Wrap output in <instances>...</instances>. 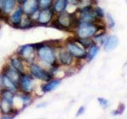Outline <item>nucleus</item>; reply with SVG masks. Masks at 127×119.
Wrapping results in <instances>:
<instances>
[{
	"label": "nucleus",
	"mask_w": 127,
	"mask_h": 119,
	"mask_svg": "<svg viewBox=\"0 0 127 119\" xmlns=\"http://www.w3.org/2000/svg\"><path fill=\"white\" fill-rule=\"evenodd\" d=\"M107 19H108V25H109V27L110 28V29H112V28L114 27L115 23H114V20L112 16H111V14H107Z\"/></svg>",
	"instance_id": "obj_28"
},
{
	"label": "nucleus",
	"mask_w": 127,
	"mask_h": 119,
	"mask_svg": "<svg viewBox=\"0 0 127 119\" xmlns=\"http://www.w3.org/2000/svg\"><path fill=\"white\" fill-rule=\"evenodd\" d=\"M37 61L46 68L61 66L57 60V51L46 41L35 44Z\"/></svg>",
	"instance_id": "obj_1"
},
{
	"label": "nucleus",
	"mask_w": 127,
	"mask_h": 119,
	"mask_svg": "<svg viewBox=\"0 0 127 119\" xmlns=\"http://www.w3.org/2000/svg\"><path fill=\"white\" fill-rule=\"evenodd\" d=\"M57 60L60 65L68 67L74 63L75 57L67 51L64 47L57 50Z\"/></svg>",
	"instance_id": "obj_10"
},
{
	"label": "nucleus",
	"mask_w": 127,
	"mask_h": 119,
	"mask_svg": "<svg viewBox=\"0 0 127 119\" xmlns=\"http://www.w3.org/2000/svg\"><path fill=\"white\" fill-rule=\"evenodd\" d=\"M75 41H77L79 45H80L82 47H83L84 49H89V48L93 45L94 44H95V41H94L93 39H91V37H84V38H82V37H75Z\"/></svg>",
	"instance_id": "obj_20"
},
{
	"label": "nucleus",
	"mask_w": 127,
	"mask_h": 119,
	"mask_svg": "<svg viewBox=\"0 0 127 119\" xmlns=\"http://www.w3.org/2000/svg\"><path fill=\"white\" fill-rule=\"evenodd\" d=\"M36 88L35 79L32 75L25 72L21 75L20 81L18 83V90L20 93L31 94H33Z\"/></svg>",
	"instance_id": "obj_7"
},
{
	"label": "nucleus",
	"mask_w": 127,
	"mask_h": 119,
	"mask_svg": "<svg viewBox=\"0 0 127 119\" xmlns=\"http://www.w3.org/2000/svg\"><path fill=\"white\" fill-rule=\"evenodd\" d=\"M61 79L53 78L49 81L44 82V83L41 86V90L42 93L52 92V91L54 90L55 89H57V87L61 85Z\"/></svg>",
	"instance_id": "obj_14"
},
{
	"label": "nucleus",
	"mask_w": 127,
	"mask_h": 119,
	"mask_svg": "<svg viewBox=\"0 0 127 119\" xmlns=\"http://www.w3.org/2000/svg\"><path fill=\"white\" fill-rule=\"evenodd\" d=\"M126 2H127V0H126Z\"/></svg>",
	"instance_id": "obj_35"
},
{
	"label": "nucleus",
	"mask_w": 127,
	"mask_h": 119,
	"mask_svg": "<svg viewBox=\"0 0 127 119\" xmlns=\"http://www.w3.org/2000/svg\"><path fill=\"white\" fill-rule=\"evenodd\" d=\"M20 97L22 101L23 110L26 109V107L30 106L33 102V98L31 94H25V93H20Z\"/></svg>",
	"instance_id": "obj_22"
},
{
	"label": "nucleus",
	"mask_w": 127,
	"mask_h": 119,
	"mask_svg": "<svg viewBox=\"0 0 127 119\" xmlns=\"http://www.w3.org/2000/svg\"><path fill=\"white\" fill-rule=\"evenodd\" d=\"M2 2H3V0H0V13L2 11Z\"/></svg>",
	"instance_id": "obj_33"
},
{
	"label": "nucleus",
	"mask_w": 127,
	"mask_h": 119,
	"mask_svg": "<svg viewBox=\"0 0 127 119\" xmlns=\"http://www.w3.org/2000/svg\"><path fill=\"white\" fill-rule=\"evenodd\" d=\"M20 6L22 7L24 14L29 17L39 10L38 0H25Z\"/></svg>",
	"instance_id": "obj_12"
},
{
	"label": "nucleus",
	"mask_w": 127,
	"mask_h": 119,
	"mask_svg": "<svg viewBox=\"0 0 127 119\" xmlns=\"http://www.w3.org/2000/svg\"><path fill=\"white\" fill-rule=\"evenodd\" d=\"M17 6L18 3L16 0H3L1 13L2 15L7 17L15 10V8Z\"/></svg>",
	"instance_id": "obj_15"
},
{
	"label": "nucleus",
	"mask_w": 127,
	"mask_h": 119,
	"mask_svg": "<svg viewBox=\"0 0 127 119\" xmlns=\"http://www.w3.org/2000/svg\"><path fill=\"white\" fill-rule=\"evenodd\" d=\"M55 13L52 9L40 10L37 18L36 20L37 26H46L50 25V23L55 17Z\"/></svg>",
	"instance_id": "obj_8"
},
{
	"label": "nucleus",
	"mask_w": 127,
	"mask_h": 119,
	"mask_svg": "<svg viewBox=\"0 0 127 119\" xmlns=\"http://www.w3.org/2000/svg\"><path fill=\"white\" fill-rule=\"evenodd\" d=\"M102 28L95 22H79L75 27V36L77 37H92L98 33Z\"/></svg>",
	"instance_id": "obj_4"
},
{
	"label": "nucleus",
	"mask_w": 127,
	"mask_h": 119,
	"mask_svg": "<svg viewBox=\"0 0 127 119\" xmlns=\"http://www.w3.org/2000/svg\"><path fill=\"white\" fill-rule=\"evenodd\" d=\"M14 118H15V116H14V115L11 114H2V116H1V118H2V119H12Z\"/></svg>",
	"instance_id": "obj_30"
},
{
	"label": "nucleus",
	"mask_w": 127,
	"mask_h": 119,
	"mask_svg": "<svg viewBox=\"0 0 127 119\" xmlns=\"http://www.w3.org/2000/svg\"><path fill=\"white\" fill-rule=\"evenodd\" d=\"M1 15H2V13H0V29H1V22H2V18H1Z\"/></svg>",
	"instance_id": "obj_34"
},
{
	"label": "nucleus",
	"mask_w": 127,
	"mask_h": 119,
	"mask_svg": "<svg viewBox=\"0 0 127 119\" xmlns=\"http://www.w3.org/2000/svg\"><path fill=\"white\" fill-rule=\"evenodd\" d=\"M64 48L77 60L87 59V52L83 47L75 41V39H67L64 41Z\"/></svg>",
	"instance_id": "obj_6"
},
{
	"label": "nucleus",
	"mask_w": 127,
	"mask_h": 119,
	"mask_svg": "<svg viewBox=\"0 0 127 119\" xmlns=\"http://www.w3.org/2000/svg\"><path fill=\"white\" fill-rule=\"evenodd\" d=\"M119 44L118 38L114 35L106 36L104 43L102 44L103 48L106 51H111L114 50Z\"/></svg>",
	"instance_id": "obj_16"
},
{
	"label": "nucleus",
	"mask_w": 127,
	"mask_h": 119,
	"mask_svg": "<svg viewBox=\"0 0 127 119\" xmlns=\"http://www.w3.org/2000/svg\"><path fill=\"white\" fill-rule=\"evenodd\" d=\"M99 52V47L96 45V44H94L93 45H91L89 48V50L87 51V59L88 61H91L92 60L96 57Z\"/></svg>",
	"instance_id": "obj_23"
},
{
	"label": "nucleus",
	"mask_w": 127,
	"mask_h": 119,
	"mask_svg": "<svg viewBox=\"0 0 127 119\" xmlns=\"http://www.w3.org/2000/svg\"><path fill=\"white\" fill-rule=\"evenodd\" d=\"M27 71L35 79L42 82H47L53 79V75L50 73L49 69L37 62H34L31 64L27 65Z\"/></svg>",
	"instance_id": "obj_3"
},
{
	"label": "nucleus",
	"mask_w": 127,
	"mask_h": 119,
	"mask_svg": "<svg viewBox=\"0 0 127 119\" xmlns=\"http://www.w3.org/2000/svg\"><path fill=\"white\" fill-rule=\"evenodd\" d=\"M85 112V107L84 106H80L79 108L77 113H76V117H79L80 116V115H83V114H84Z\"/></svg>",
	"instance_id": "obj_29"
},
{
	"label": "nucleus",
	"mask_w": 127,
	"mask_h": 119,
	"mask_svg": "<svg viewBox=\"0 0 127 119\" xmlns=\"http://www.w3.org/2000/svg\"><path fill=\"white\" fill-rule=\"evenodd\" d=\"M1 73L2 75H5L8 79H10L11 81H13L14 83L18 85L20 78H21V74L18 72L15 69H14L8 63H6L5 65H3Z\"/></svg>",
	"instance_id": "obj_13"
},
{
	"label": "nucleus",
	"mask_w": 127,
	"mask_h": 119,
	"mask_svg": "<svg viewBox=\"0 0 127 119\" xmlns=\"http://www.w3.org/2000/svg\"><path fill=\"white\" fill-rule=\"evenodd\" d=\"M126 110V106L125 104H123V103H120L118 107L117 110H115L114 111L112 112V115L114 116H118V115H121L124 113V111Z\"/></svg>",
	"instance_id": "obj_25"
},
{
	"label": "nucleus",
	"mask_w": 127,
	"mask_h": 119,
	"mask_svg": "<svg viewBox=\"0 0 127 119\" xmlns=\"http://www.w3.org/2000/svg\"><path fill=\"white\" fill-rule=\"evenodd\" d=\"M2 75L0 72V90L2 88Z\"/></svg>",
	"instance_id": "obj_31"
},
{
	"label": "nucleus",
	"mask_w": 127,
	"mask_h": 119,
	"mask_svg": "<svg viewBox=\"0 0 127 119\" xmlns=\"http://www.w3.org/2000/svg\"><path fill=\"white\" fill-rule=\"evenodd\" d=\"M98 102L99 103V105H100L102 108H107V106H109V101L107 100V99L104 98H101V97H99L98 98Z\"/></svg>",
	"instance_id": "obj_27"
},
{
	"label": "nucleus",
	"mask_w": 127,
	"mask_h": 119,
	"mask_svg": "<svg viewBox=\"0 0 127 119\" xmlns=\"http://www.w3.org/2000/svg\"><path fill=\"white\" fill-rule=\"evenodd\" d=\"M7 63L21 75L27 71L26 63L24 62L23 60L16 53L9 57Z\"/></svg>",
	"instance_id": "obj_11"
},
{
	"label": "nucleus",
	"mask_w": 127,
	"mask_h": 119,
	"mask_svg": "<svg viewBox=\"0 0 127 119\" xmlns=\"http://www.w3.org/2000/svg\"><path fill=\"white\" fill-rule=\"evenodd\" d=\"M2 87L6 89L14 91V93L19 92L18 85L14 83L13 81H11L10 79H8L5 75H2Z\"/></svg>",
	"instance_id": "obj_18"
},
{
	"label": "nucleus",
	"mask_w": 127,
	"mask_h": 119,
	"mask_svg": "<svg viewBox=\"0 0 127 119\" xmlns=\"http://www.w3.org/2000/svg\"><path fill=\"white\" fill-rule=\"evenodd\" d=\"M16 54L23 60L26 65L37 62L35 44H27L20 46L16 52Z\"/></svg>",
	"instance_id": "obj_5"
},
{
	"label": "nucleus",
	"mask_w": 127,
	"mask_h": 119,
	"mask_svg": "<svg viewBox=\"0 0 127 119\" xmlns=\"http://www.w3.org/2000/svg\"><path fill=\"white\" fill-rule=\"evenodd\" d=\"M67 6H68V4H67V0H53L52 10L55 13V14H57L62 13L64 11H66Z\"/></svg>",
	"instance_id": "obj_17"
},
{
	"label": "nucleus",
	"mask_w": 127,
	"mask_h": 119,
	"mask_svg": "<svg viewBox=\"0 0 127 119\" xmlns=\"http://www.w3.org/2000/svg\"><path fill=\"white\" fill-rule=\"evenodd\" d=\"M34 26H37V23L35 21H33L30 17L29 16H24L22 18V21L19 26L18 29L21 30H28V29H31Z\"/></svg>",
	"instance_id": "obj_19"
},
{
	"label": "nucleus",
	"mask_w": 127,
	"mask_h": 119,
	"mask_svg": "<svg viewBox=\"0 0 127 119\" xmlns=\"http://www.w3.org/2000/svg\"><path fill=\"white\" fill-rule=\"evenodd\" d=\"M16 1H17L18 5H22V4L23 3V2L25 1V0H16Z\"/></svg>",
	"instance_id": "obj_32"
},
{
	"label": "nucleus",
	"mask_w": 127,
	"mask_h": 119,
	"mask_svg": "<svg viewBox=\"0 0 127 119\" xmlns=\"http://www.w3.org/2000/svg\"><path fill=\"white\" fill-rule=\"evenodd\" d=\"M78 23L77 14L70 13L66 10L56 14L53 20L50 23V26L60 30L70 31L72 29H75Z\"/></svg>",
	"instance_id": "obj_2"
},
{
	"label": "nucleus",
	"mask_w": 127,
	"mask_h": 119,
	"mask_svg": "<svg viewBox=\"0 0 127 119\" xmlns=\"http://www.w3.org/2000/svg\"><path fill=\"white\" fill-rule=\"evenodd\" d=\"M53 0H38L39 10L52 9Z\"/></svg>",
	"instance_id": "obj_24"
},
{
	"label": "nucleus",
	"mask_w": 127,
	"mask_h": 119,
	"mask_svg": "<svg viewBox=\"0 0 127 119\" xmlns=\"http://www.w3.org/2000/svg\"><path fill=\"white\" fill-rule=\"evenodd\" d=\"M94 10H95V15H96V17L98 18H102L104 17V11H103L102 8L96 6L95 8H94Z\"/></svg>",
	"instance_id": "obj_26"
},
{
	"label": "nucleus",
	"mask_w": 127,
	"mask_h": 119,
	"mask_svg": "<svg viewBox=\"0 0 127 119\" xmlns=\"http://www.w3.org/2000/svg\"><path fill=\"white\" fill-rule=\"evenodd\" d=\"M15 94L16 93H14V91L2 87V88L0 90V98L5 99V100L13 102Z\"/></svg>",
	"instance_id": "obj_21"
},
{
	"label": "nucleus",
	"mask_w": 127,
	"mask_h": 119,
	"mask_svg": "<svg viewBox=\"0 0 127 119\" xmlns=\"http://www.w3.org/2000/svg\"><path fill=\"white\" fill-rule=\"evenodd\" d=\"M24 16H25V14H24L22 10L21 6L18 5V6L15 8V10L6 17V22H7L12 27L18 29Z\"/></svg>",
	"instance_id": "obj_9"
}]
</instances>
